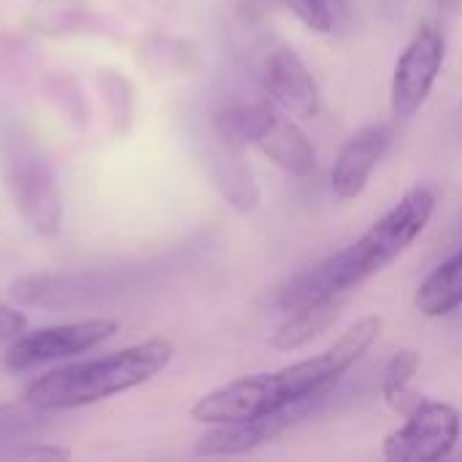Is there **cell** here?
I'll return each mask as SVG.
<instances>
[{
	"label": "cell",
	"mask_w": 462,
	"mask_h": 462,
	"mask_svg": "<svg viewBox=\"0 0 462 462\" xmlns=\"http://www.w3.org/2000/svg\"><path fill=\"white\" fill-rule=\"evenodd\" d=\"M309 30L330 35L346 19V0H282Z\"/></svg>",
	"instance_id": "17"
},
{
	"label": "cell",
	"mask_w": 462,
	"mask_h": 462,
	"mask_svg": "<svg viewBox=\"0 0 462 462\" xmlns=\"http://www.w3.org/2000/svg\"><path fill=\"white\" fill-rule=\"evenodd\" d=\"M27 328V319L22 311H16L14 306L3 303L0 300V341H14L24 333Z\"/></svg>",
	"instance_id": "19"
},
{
	"label": "cell",
	"mask_w": 462,
	"mask_h": 462,
	"mask_svg": "<svg viewBox=\"0 0 462 462\" xmlns=\"http://www.w3.org/2000/svg\"><path fill=\"white\" fill-rule=\"evenodd\" d=\"M49 414L22 398V403H0V452L22 444L41 439L49 430Z\"/></svg>",
	"instance_id": "16"
},
{
	"label": "cell",
	"mask_w": 462,
	"mask_h": 462,
	"mask_svg": "<svg viewBox=\"0 0 462 462\" xmlns=\"http://www.w3.org/2000/svg\"><path fill=\"white\" fill-rule=\"evenodd\" d=\"M322 398L325 395L306 398V401H298L292 406H284L279 411H271L265 417L246 420V422L211 425V430L198 439L195 455L198 457H236V455L254 452L257 447L279 439L282 433H287L290 428L303 422L309 414H314V409Z\"/></svg>",
	"instance_id": "8"
},
{
	"label": "cell",
	"mask_w": 462,
	"mask_h": 462,
	"mask_svg": "<svg viewBox=\"0 0 462 462\" xmlns=\"http://www.w3.org/2000/svg\"><path fill=\"white\" fill-rule=\"evenodd\" d=\"M173 360V344L165 338L138 341L95 360H79L32 379L24 401L43 411H68L130 393L160 376Z\"/></svg>",
	"instance_id": "3"
},
{
	"label": "cell",
	"mask_w": 462,
	"mask_h": 462,
	"mask_svg": "<svg viewBox=\"0 0 462 462\" xmlns=\"http://www.w3.org/2000/svg\"><path fill=\"white\" fill-rule=\"evenodd\" d=\"M346 300H349V295H325V298H317L311 303H303V306L287 311V317L271 333V346L276 352H298V349L309 346L330 325H336Z\"/></svg>",
	"instance_id": "13"
},
{
	"label": "cell",
	"mask_w": 462,
	"mask_h": 462,
	"mask_svg": "<svg viewBox=\"0 0 462 462\" xmlns=\"http://www.w3.org/2000/svg\"><path fill=\"white\" fill-rule=\"evenodd\" d=\"M462 433L460 411L447 401L422 398L403 420L401 428L384 436L382 457L387 462L447 460Z\"/></svg>",
	"instance_id": "5"
},
{
	"label": "cell",
	"mask_w": 462,
	"mask_h": 462,
	"mask_svg": "<svg viewBox=\"0 0 462 462\" xmlns=\"http://www.w3.org/2000/svg\"><path fill=\"white\" fill-rule=\"evenodd\" d=\"M414 306L428 319H441L462 306V249L436 265L420 284Z\"/></svg>",
	"instance_id": "14"
},
{
	"label": "cell",
	"mask_w": 462,
	"mask_h": 462,
	"mask_svg": "<svg viewBox=\"0 0 462 462\" xmlns=\"http://www.w3.org/2000/svg\"><path fill=\"white\" fill-rule=\"evenodd\" d=\"M420 365H422V357L417 349H398L382 368V382H379L382 398L393 411L403 417L422 401V395H417L411 387L420 374Z\"/></svg>",
	"instance_id": "15"
},
{
	"label": "cell",
	"mask_w": 462,
	"mask_h": 462,
	"mask_svg": "<svg viewBox=\"0 0 462 462\" xmlns=\"http://www.w3.org/2000/svg\"><path fill=\"white\" fill-rule=\"evenodd\" d=\"M230 146H254L290 176H309L317 168V149L298 127L295 116L271 103H236L217 116Z\"/></svg>",
	"instance_id": "4"
},
{
	"label": "cell",
	"mask_w": 462,
	"mask_h": 462,
	"mask_svg": "<svg viewBox=\"0 0 462 462\" xmlns=\"http://www.w3.org/2000/svg\"><path fill=\"white\" fill-rule=\"evenodd\" d=\"M439 206L433 187H411L387 214H382L355 244L330 254L319 265L298 273L279 290V309L292 311L325 295H349L371 276L390 268L428 230Z\"/></svg>",
	"instance_id": "2"
},
{
	"label": "cell",
	"mask_w": 462,
	"mask_h": 462,
	"mask_svg": "<svg viewBox=\"0 0 462 462\" xmlns=\"http://www.w3.org/2000/svg\"><path fill=\"white\" fill-rule=\"evenodd\" d=\"M16 208L41 236H54L62 225V203L49 168L35 154H16L5 168Z\"/></svg>",
	"instance_id": "10"
},
{
	"label": "cell",
	"mask_w": 462,
	"mask_h": 462,
	"mask_svg": "<svg viewBox=\"0 0 462 462\" xmlns=\"http://www.w3.org/2000/svg\"><path fill=\"white\" fill-rule=\"evenodd\" d=\"M447 62V41L433 24H422L401 51L390 81V111L398 122L414 119L428 103Z\"/></svg>",
	"instance_id": "7"
},
{
	"label": "cell",
	"mask_w": 462,
	"mask_h": 462,
	"mask_svg": "<svg viewBox=\"0 0 462 462\" xmlns=\"http://www.w3.org/2000/svg\"><path fill=\"white\" fill-rule=\"evenodd\" d=\"M119 330L116 319L108 317H89V319H76V322H62V325H49L32 333H22L19 338L11 341V346L3 355V368L11 374L32 371L38 365L65 360L84 355L103 341H108Z\"/></svg>",
	"instance_id": "6"
},
{
	"label": "cell",
	"mask_w": 462,
	"mask_h": 462,
	"mask_svg": "<svg viewBox=\"0 0 462 462\" xmlns=\"http://www.w3.org/2000/svg\"><path fill=\"white\" fill-rule=\"evenodd\" d=\"M439 3H444V5H457L460 0H439Z\"/></svg>",
	"instance_id": "20"
},
{
	"label": "cell",
	"mask_w": 462,
	"mask_h": 462,
	"mask_svg": "<svg viewBox=\"0 0 462 462\" xmlns=\"http://www.w3.org/2000/svg\"><path fill=\"white\" fill-rule=\"evenodd\" d=\"M260 81L271 100L295 119H314L322 108V95L309 65L295 49L276 43L260 60Z\"/></svg>",
	"instance_id": "9"
},
{
	"label": "cell",
	"mask_w": 462,
	"mask_h": 462,
	"mask_svg": "<svg viewBox=\"0 0 462 462\" xmlns=\"http://www.w3.org/2000/svg\"><path fill=\"white\" fill-rule=\"evenodd\" d=\"M106 290V279L97 273H32L11 284V295L24 306L41 309H73L92 303Z\"/></svg>",
	"instance_id": "12"
},
{
	"label": "cell",
	"mask_w": 462,
	"mask_h": 462,
	"mask_svg": "<svg viewBox=\"0 0 462 462\" xmlns=\"http://www.w3.org/2000/svg\"><path fill=\"white\" fill-rule=\"evenodd\" d=\"M0 457H11V460H68L70 452L62 449V447L41 444L38 439H32V441H22V444H14V447L3 449Z\"/></svg>",
	"instance_id": "18"
},
{
	"label": "cell",
	"mask_w": 462,
	"mask_h": 462,
	"mask_svg": "<svg viewBox=\"0 0 462 462\" xmlns=\"http://www.w3.org/2000/svg\"><path fill=\"white\" fill-rule=\"evenodd\" d=\"M390 141L393 130L387 125H368L338 149L330 168V189L338 200L349 203L365 192L376 165L390 149Z\"/></svg>",
	"instance_id": "11"
},
{
	"label": "cell",
	"mask_w": 462,
	"mask_h": 462,
	"mask_svg": "<svg viewBox=\"0 0 462 462\" xmlns=\"http://www.w3.org/2000/svg\"><path fill=\"white\" fill-rule=\"evenodd\" d=\"M382 317L368 314L341 333L328 349L311 357L290 363L279 371L252 374L214 387L192 403L189 417L208 428L230 425L265 417L306 398L328 395V390L368 355L382 333Z\"/></svg>",
	"instance_id": "1"
},
{
	"label": "cell",
	"mask_w": 462,
	"mask_h": 462,
	"mask_svg": "<svg viewBox=\"0 0 462 462\" xmlns=\"http://www.w3.org/2000/svg\"><path fill=\"white\" fill-rule=\"evenodd\" d=\"M460 130H462V111H460Z\"/></svg>",
	"instance_id": "21"
}]
</instances>
